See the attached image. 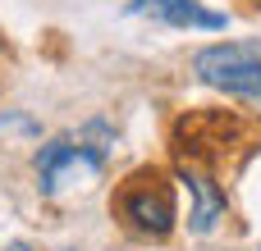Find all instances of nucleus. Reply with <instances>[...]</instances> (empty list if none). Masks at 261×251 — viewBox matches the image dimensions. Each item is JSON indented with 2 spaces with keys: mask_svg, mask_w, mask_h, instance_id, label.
Returning <instances> with one entry per match:
<instances>
[{
  "mask_svg": "<svg viewBox=\"0 0 261 251\" xmlns=\"http://www.w3.org/2000/svg\"><path fill=\"white\" fill-rule=\"evenodd\" d=\"M197 78L229 91V96H248L261 101V41H225V46H206L193 59Z\"/></svg>",
  "mask_w": 261,
  "mask_h": 251,
  "instance_id": "nucleus-2",
  "label": "nucleus"
},
{
  "mask_svg": "<svg viewBox=\"0 0 261 251\" xmlns=\"http://www.w3.org/2000/svg\"><path fill=\"white\" fill-rule=\"evenodd\" d=\"M5 251H32V247H28V242H9Z\"/></svg>",
  "mask_w": 261,
  "mask_h": 251,
  "instance_id": "nucleus-6",
  "label": "nucleus"
},
{
  "mask_svg": "<svg viewBox=\"0 0 261 251\" xmlns=\"http://www.w3.org/2000/svg\"><path fill=\"white\" fill-rule=\"evenodd\" d=\"M96 174L101 169V146H83V142H69V137H55L50 146H41L37 155V178H41V192H60V183L69 174Z\"/></svg>",
  "mask_w": 261,
  "mask_h": 251,
  "instance_id": "nucleus-3",
  "label": "nucleus"
},
{
  "mask_svg": "<svg viewBox=\"0 0 261 251\" xmlns=\"http://www.w3.org/2000/svg\"><path fill=\"white\" fill-rule=\"evenodd\" d=\"M138 14H151L170 27H206V32H220L229 18L216 14V9H202L197 0H133Z\"/></svg>",
  "mask_w": 261,
  "mask_h": 251,
  "instance_id": "nucleus-4",
  "label": "nucleus"
},
{
  "mask_svg": "<svg viewBox=\"0 0 261 251\" xmlns=\"http://www.w3.org/2000/svg\"><path fill=\"white\" fill-rule=\"evenodd\" d=\"M184 178H188V187H193V197H197V210H193V229H197V233H206V229L216 224V215L225 210V192H216L206 174H193V169H184Z\"/></svg>",
  "mask_w": 261,
  "mask_h": 251,
  "instance_id": "nucleus-5",
  "label": "nucleus"
},
{
  "mask_svg": "<svg viewBox=\"0 0 261 251\" xmlns=\"http://www.w3.org/2000/svg\"><path fill=\"white\" fill-rule=\"evenodd\" d=\"M115 215L142 233V238H165L179 219V206H174V187L161 169H138L119 183L115 192Z\"/></svg>",
  "mask_w": 261,
  "mask_h": 251,
  "instance_id": "nucleus-1",
  "label": "nucleus"
}]
</instances>
